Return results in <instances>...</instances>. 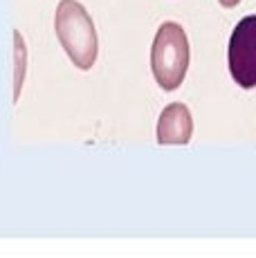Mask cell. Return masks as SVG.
I'll return each mask as SVG.
<instances>
[{
	"instance_id": "2",
	"label": "cell",
	"mask_w": 256,
	"mask_h": 258,
	"mask_svg": "<svg viewBox=\"0 0 256 258\" xmlns=\"http://www.w3.org/2000/svg\"><path fill=\"white\" fill-rule=\"evenodd\" d=\"M151 70L162 90L182 86L189 70V38L178 23H162L151 47Z\"/></svg>"
},
{
	"instance_id": "4",
	"label": "cell",
	"mask_w": 256,
	"mask_h": 258,
	"mask_svg": "<svg viewBox=\"0 0 256 258\" xmlns=\"http://www.w3.org/2000/svg\"><path fill=\"white\" fill-rule=\"evenodd\" d=\"M194 135V117L184 103H169L157 119V142L184 146Z\"/></svg>"
},
{
	"instance_id": "5",
	"label": "cell",
	"mask_w": 256,
	"mask_h": 258,
	"mask_svg": "<svg viewBox=\"0 0 256 258\" xmlns=\"http://www.w3.org/2000/svg\"><path fill=\"white\" fill-rule=\"evenodd\" d=\"M218 3L223 5V7H227V9H229V7H236V5H238L240 0H218Z\"/></svg>"
},
{
	"instance_id": "1",
	"label": "cell",
	"mask_w": 256,
	"mask_h": 258,
	"mask_svg": "<svg viewBox=\"0 0 256 258\" xmlns=\"http://www.w3.org/2000/svg\"><path fill=\"white\" fill-rule=\"evenodd\" d=\"M54 32L79 70H90L97 61L99 41L90 14L77 0H61L54 14Z\"/></svg>"
},
{
	"instance_id": "3",
	"label": "cell",
	"mask_w": 256,
	"mask_h": 258,
	"mask_svg": "<svg viewBox=\"0 0 256 258\" xmlns=\"http://www.w3.org/2000/svg\"><path fill=\"white\" fill-rule=\"evenodd\" d=\"M229 74L240 88H256V16H245L229 36Z\"/></svg>"
}]
</instances>
